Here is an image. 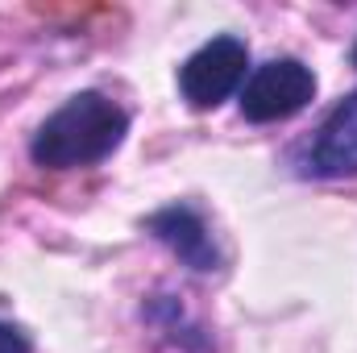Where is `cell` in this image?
<instances>
[{
	"instance_id": "52a82bcc",
	"label": "cell",
	"mask_w": 357,
	"mask_h": 353,
	"mask_svg": "<svg viewBox=\"0 0 357 353\" xmlns=\"http://www.w3.org/2000/svg\"><path fill=\"white\" fill-rule=\"evenodd\" d=\"M0 353H33V341L17 324H4L0 320Z\"/></svg>"
},
{
	"instance_id": "5b68a950",
	"label": "cell",
	"mask_w": 357,
	"mask_h": 353,
	"mask_svg": "<svg viewBox=\"0 0 357 353\" xmlns=\"http://www.w3.org/2000/svg\"><path fill=\"white\" fill-rule=\"evenodd\" d=\"M146 229L175 254L183 266H191L195 274H216L220 270V246L208 229V220L199 216V208L191 204H167L158 212L146 216Z\"/></svg>"
},
{
	"instance_id": "8992f818",
	"label": "cell",
	"mask_w": 357,
	"mask_h": 353,
	"mask_svg": "<svg viewBox=\"0 0 357 353\" xmlns=\"http://www.w3.org/2000/svg\"><path fill=\"white\" fill-rule=\"evenodd\" d=\"M142 316L183 353H208L212 350V341H208V333L187 316V308H183V299L175 295H150L146 299V308H142Z\"/></svg>"
},
{
	"instance_id": "7a4b0ae2",
	"label": "cell",
	"mask_w": 357,
	"mask_h": 353,
	"mask_svg": "<svg viewBox=\"0 0 357 353\" xmlns=\"http://www.w3.org/2000/svg\"><path fill=\"white\" fill-rule=\"evenodd\" d=\"M316 100V75L299 59H270L241 88V117L254 125H274L303 112Z\"/></svg>"
},
{
	"instance_id": "277c9868",
	"label": "cell",
	"mask_w": 357,
	"mask_h": 353,
	"mask_svg": "<svg viewBox=\"0 0 357 353\" xmlns=\"http://www.w3.org/2000/svg\"><path fill=\"white\" fill-rule=\"evenodd\" d=\"M299 175L345 179L357 175V91H349L316 129V137L299 154Z\"/></svg>"
},
{
	"instance_id": "3957f363",
	"label": "cell",
	"mask_w": 357,
	"mask_h": 353,
	"mask_svg": "<svg viewBox=\"0 0 357 353\" xmlns=\"http://www.w3.org/2000/svg\"><path fill=\"white\" fill-rule=\"evenodd\" d=\"M245 67H250V46L233 33H220V38L204 42L178 67V91L191 108H216L220 100H229L241 88Z\"/></svg>"
},
{
	"instance_id": "ba28073f",
	"label": "cell",
	"mask_w": 357,
	"mask_h": 353,
	"mask_svg": "<svg viewBox=\"0 0 357 353\" xmlns=\"http://www.w3.org/2000/svg\"><path fill=\"white\" fill-rule=\"evenodd\" d=\"M354 67H357V46H354Z\"/></svg>"
},
{
	"instance_id": "6da1fadb",
	"label": "cell",
	"mask_w": 357,
	"mask_h": 353,
	"mask_svg": "<svg viewBox=\"0 0 357 353\" xmlns=\"http://www.w3.org/2000/svg\"><path fill=\"white\" fill-rule=\"evenodd\" d=\"M125 133H129V112L116 100H108L104 91H79L38 125L29 154L46 171L96 167L125 142Z\"/></svg>"
}]
</instances>
